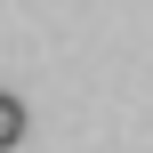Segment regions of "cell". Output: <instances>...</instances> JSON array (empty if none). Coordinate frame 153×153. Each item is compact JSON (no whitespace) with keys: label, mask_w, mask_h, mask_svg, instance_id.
I'll use <instances>...</instances> for the list:
<instances>
[{"label":"cell","mask_w":153,"mask_h":153,"mask_svg":"<svg viewBox=\"0 0 153 153\" xmlns=\"http://www.w3.org/2000/svg\"><path fill=\"white\" fill-rule=\"evenodd\" d=\"M8 145H24V97L0 89V153H8Z\"/></svg>","instance_id":"6da1fadb"}]
</instances>
